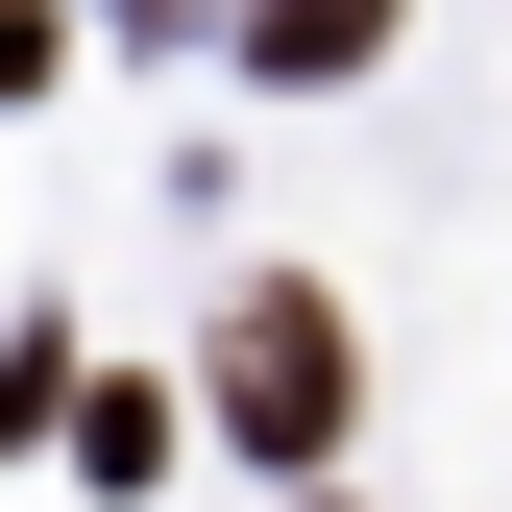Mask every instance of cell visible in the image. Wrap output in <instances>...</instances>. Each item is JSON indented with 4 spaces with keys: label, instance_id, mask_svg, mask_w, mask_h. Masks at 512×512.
<instances>
[{
    "label": "cell",
    "instance_id": "cell-1",
    "mask_svg": "<svg viewBox=\"0 0 512 512\" xmlns=\"http://www.w3.org/2000/svg\"><path fill=\"white\" fill-rule=\"evenodd\" d=\"M342 415H366L342 293H317V269H269V293L220 317V439H244V464H342Z\"/></svg>",
    "mask_w": 512,
    "mask_h": 512
},
{
    "label": "cell",
    "instance_id": "cell-2",
    "mask_svg": "<svg viewBox=\"0 0 512 512\" xmlns=\"http://www.w3.org/2000/svg\"><path fill=\"white\" fill-rule=\"evenodd\" d=\"M391 25H415V0H244V74H293V98H317V74H366Z\"/></svg>",
    "mask_w": 512,
    "mask_h": 512
}]
</instances>
